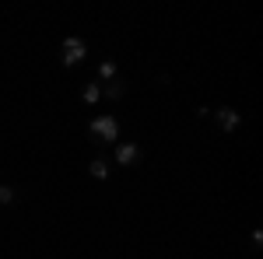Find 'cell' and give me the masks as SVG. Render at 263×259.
Wrapping results in <instances>:
<instances>
[{"label": "cell", "mask_w": 263, "mask_h": 259, "mask_svg": "<svg viewBox=\"0 0 263 259\" xmlns=\"http://www.w3.org/2000/svg\"><path fill=\"white\" fill-rule=\"evenodd\" d=\"M88 130H91L95 144H116L120 140V123L112 119V116H95Z\"/></svg>", "instance_id": "6da1fadb"}, {"label": "cell", "mask_w": 263, "mask_h": 259, "mask_svg": "<svg viewBox=\"0 0 263 259\" xmlns=\"http://www.w3.org/2000/svg\"><path fill=\"white\" fill-rule=\"evenodd\" d=\"M84 56H88V42L78 35H67L63 39V67H78Z\"/></svg>", "instance_id": "7a4b0ae2"}, {"label": "cell", "mask_w": 263, "mask_h": 259, "mask_svg": "<svg viewBox=\"0 0 263 259\" xmlns=\"http://www.w3.org/2000/svg\"><path fill=\"white\" fill-rule=\"evenodd\" d=\"M214 119H218V126H221L224 133H232V130L242 123V112H239V109H232V105H221V109L214 112Z\"/></svg>", "instance_id": "3957f363"}, {"label": "cell", "mask_w": 263, "mask_h": 259, "mask_svg": "<svg viewBox=\"0 0 263 259\" xmlns=\"http://www.w3.org/2000/svg\"><path fill=\"white\" fill-rule=\"evenodd\" d=\"M116 161H120V165H137V161H141V147H137V144H120V147H116Z\"/></svg>", "instance_id": "277c9868"}, {"label": "cell", "mask_w": 263, "mask_h": 259, "mask_svg": "<svg viewBox=\"0 0 263 259\" xmlns=\"http://www.w3.org/2000/svg\"><path fill=\"white\" fill-rule=\"evenodd\" d=\"M88 172H91V179H109V165L102 158H95L91 165H88Z\"/></svg>", "instance_id": "5b68a950"}, {"label": "cell", "mask_w": 263, "mask_h": 259, "mask_svg": "<svg viewBox=\"0 0 263 259\" xmlns=\"http://www.w3.org/2000/svg\"><path fill=\"white\" fill-rule=\"evenodd\" d=\"M81 98L88 102V105H95V102L102 98V84H84V91H81Z\"/></svg>", "instance_id": "8992f818"}, {"label": "cell", "mask_w": 263, "mask_h": 259, "mask_svg": "<svg viewBox=\"0 0 263 259\" xmlns=\"http://www.w3.org/2000/svg\"><path fill=\"white\" fill-rule=\"evenodd\" d=\"M99 81H116V63H112V60H102L99 63Z\"/></svg>", "instance_id": "52a82bcc"}, {"label": "cell", "mask_w": 263, "mask_h": 259, "mask_svg": "<svg viewBox=\"0 0 263 259\" xmlns=\"http://www.w3.org/2000/svg\"><path fill=\"white\" fill-rule=\"evenodd\" d=\"M123 95H126V84H123V81H109L105 98H123Z\"/></svg>", "instance_id": "ba28073f"}, {"label": "cell", "mask_w": 263, "mask_h": 259, "mask_svg": "<svg viewBox=\"0 0 263 259\" xmlns=\"http://www.w3.org/2000/svg\"><path fill=\"white\" fill-rule=\"evenodd\" d=\"M14 196H18V193H14L11 186H0V203H14Z\"/></svg>", "instance_id": "9c48e42d"}]
</instances>
